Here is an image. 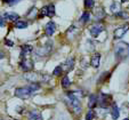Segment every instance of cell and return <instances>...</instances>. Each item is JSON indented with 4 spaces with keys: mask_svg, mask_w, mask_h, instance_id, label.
I'll list each match as a JSON object with an SVG mask.
<instances>
[{
    "mask_svg": "<svg viewBox=\"0 0 129 120\" xmlns=\"http://www.w3.org/2000/svg\"><path fill=\"white\" fill-rule=\"evenodd\" d=\"M68 105L71 108V110L76 114H80L81 112V104L80 101L78 98V95H77V92H70L68 93Z\"/></svg>",
    "mask_w": 129,
    "mask_h": 120,
    "instance_id": "cell-1",
    "label": "cell"
},
{
    "mask_svg": "<svg viewBox=\"0 0 129 120\" xmlns=\"http://www.w3.org/2000/svg\"><path fill=\"white\" fill-rule=\"evenodd\" d=\"M4 17H5L6 20L13 21V22H17L18 18H20L18 14H16V13H5V14H4Z\"/></svg>",
    "mask_w": 129,
    "mask_h": 120,
    "instance_id": "cell-13",
    "label": "cell"
},
{
    "mask_svg": "<svg viewBox=\"0 0 129 120\" xmlns=\"http://www.w3.org/2000/svg\"><path fill=\"white\" fill-rule=\"evenodd\" d=\"M20 66L24 72H30V71H32V69H33V62H32V59H30L29 57H27V58H22V62H21Z\"/></svg>",
    "mask_w": 129,
    "mask_h": 120,
    "instance_id": "cell-6",
    "label": "cell"
},
{
    "mask_svg": "<svg viewBox=\"0 0 129 120\" xmlns=\"http://www.w3.org/2000/svg\"><path fill=\"white\" fill-rule=\"evenodd\" d=\"M114 55L119 59H124L129 56V44L127 42H119L114 47Z\"/></svg>",
    "mask_w": 129,
    "mask_h": 120,
    "instance_id": "cell-2",
    "label": "cell"
},
{
    "mask_svg": "<svg viewBox=\"0 0 129 120\" xmlns=\"http://www.w3.org/2000/svg\"><path fill=\"white\" fill-rule=\"evenodd\" d=\"M89 18H90V14L88 12H85L82 14V16H81V18H80V22L81 23H87L88 21H89Z\"/></svg>",
    "mask_w": 129,
    "mask_h": 120,
    "instance_id": "cell-19",
    "label": "cell"
},
{
    "mask_svg": "<svg viewBox=\"0 0 129 120\" xmlns=\"http://www.w3.org/2000/svg\"><path fill=\"white\" fill-rule=\"evenodd\" d=\"M62 71H63V69H62V66L59 65V66H56L55 68V70H54V72H53V74L55 77H57V76H59V74L62 73Z\"/></svg>",
    "mask_w": 129,
    "mask_h": 120,
    "instance_id": "cell-27",
    "label": "cell"
},
{
    "mask_svg": "<svg viewBox=\"0 0 129 120\" xmlns=\"http://www.w3.org/2000/svg\"><path fill=\"white\" fill-rule=\"evenodd\" d=\"M104 29L105 27L102 23H95L94 25H91V27L89 29V31H90V34H91L94 38H97L98 36L104 31Z\"/></svg>",
    "mask_w": 129,
    "mask_h": 120,
    "instance_id": "cell-5",
    "label": "cell"
},
{
    "mask_svg": "<svg viewBox=\"0 0 129 120\" xmlns=\"http://www.w3.org/2000/svg\"><path fill=\"white\" fill-rule=\"evenodd\" d=\"M100 61H101V55L98 53H96L90 58V65L93 66V68H98L100 66Z\"/></svg>",
    "mask_w": 129,
    "mask_h": 120,
    "instance_id": "cell-11",
    "label": "cell"
},
{
    "mask_svg": "<svg viewBox=\"0 0 129 120\" xmlns=\"http://www.w3.org/2000/svg\"><path fill=\"white\" fill-rule=\"evenodd\" d=\"M4 18H5V17L1 16V23H0V26L1 27H4V25H5V23H4Z\"/></svg>",
    "mask_w": 129,
    "mask_h": 120,
    "instance_id": "cell-32",
    "label": "cell"
},
{
    "mask_svg": "<svg viewBox=\"0 0 129 120\" xmlns=\"http://www.w3.org/2000/svg\"><path fill=\"white\" fill-rule=\"evenodd\" d=\"M94 117H95V113H94L93 110H89L86 114V120H93Z\"/></svg>",
    "mask_w": 129,
    "mask_h": 120,
    "instance_id": "cell-26",
    "label": "cell"
},
{
    "mask_svg": "<svg viewBox=\"0 0 129 120\" xmlns=\"http://www.w3.org/2000/svg\"><path fill=\"white\" fill-rule=\"evenodd\" d=\"M111 113H112V119L117 120L118 118H119V114H120L119 113V108H118V105L115 104V103L113 104V106H112V112Z\"/></svg>",
    "mask_w": 129,
    "mask_h": 120,
    "instance_id": "cell-17",
    "label": "cell"
},
{
    "mask_svg": "<svg viewBox=\"0 0 129 120\" xmlns=\"http://www.w3.org/2000/svg\"><path fill=\"white\" fill-rule=\"evenodd\" d=\"M111 103H112V96L110 95V94L102 93L100 95V98H98V104H100V106H102V108H106V106H109Z\"/></svg>",
    "mask_w": 129,
    "mask_h": 120,
    "instance_id": "cell-4",
    "label": "cell"
},
{
    "mask_svg": "<svg viewBox=\"0 0 129 120\" xmlns=\"http://www.w3.org/2000/svg\"><path fill=\"white\" fill-rule=\"evenodd\" d=\"M24 79L27 81H32V82H37V81L40 80L38 74L34 73V72H26V73L24 74Z\"/></svg>",
    "mask_w": 129,
    "mask_h": 120,
    "instance_id": "cell-10",
    "label": "cell"
},
{
    "mask_svg": "<svg viewBox=\"0 0 129 120\" xmlns=\"http://www.w3.org/2000/svg\"><path fill=\"white\" fill-rule=\"evenodd\" d=\"M55 30H56V25H55V23L54 22L47 23L46 26H45V32H46V34L48 36V37L53 36L54 32H55Z\"/></svg>",
    "mask_w": 129,
    "mask_h": 120,
    "instance_id": "cell-9",
    "label": "cell"
},
{
    "mask_svg": "<svg viewBox=\"0 0 129 120\" xmlns=\"http://www.w3.org/2000/svg\"><path fill=\"white\" fill-rule=\"evenodd\" d=\"M21 49H22V58H27L25 56H27L30 53H32V46H30V45H23Z\"/></svg>",
    "mask_w": 129,
    "mask_h": 120,
    "instance_id": "cell-14",
    "label": "cell"
},
{
    "mask_svg": "<svg viewBox=\"0 0 129 120\" xmlns=\"http://www.w3.org/2000/svg\"><path fill=\"white\" fill-rule=\"evenodd\" d=\"M115 16L120 17V18H128L129 15L127 14L126 12H119V13H117V14H115Z\"/></svg>",
    "mask_w": 129,
    "mask_h": 120,
    "instance_id": "cell-28",
    "label": "cell"
},
{
    "mask_svg": "<svg viewBox=\"0 0 129 120\" xmlns=\"http://www.w3.org/2000/svg\"><path fill=\"white\" fill-rule=\"evenodd\" d=\"M129 29V25H124V26H120L118 27V29L114 30V33H113V37L115 38V39H121L122 37H123L124 34H126V32L128 31Z\"/></svg>",
    "mask_w": 129,
    "mask_h": 120,
    "instance_id": "cell-7",
    "label": "cell"
},
{
    "mask_svg": "<svg viewBox=\"0 0 129 120\" xmlns=\"http://www.w3.org/2000/svg\"><path fill=\"white\" fill-rule=\"evenodd\" d=\"M98 103V97L97 95H95V94H91V95L89 96V101H88V106H89L90 109L95 108L96 105H97Z\"/></svg>",
    "mask_w": 129,
    "mask_h": 120,
    "instance_id": "cell-12",
    "label": "cell"
},
{
    "mask_svg": "<svg viewBox=\"0 0 129 120\" xmlns=\"http://www.w3.org/2000/svg\"><path fill=\"white\" fill-rule=\"evenodd\" d=\"M70 83H71V81H70V79H69V77H63V79H62V86H63L64 88H68L69 86H70Z\"/></svg>",
    "mask_w": 129,
    "mask_h": 120,
    "instance_id": "cell-23",
    "label": "cell"
},
{
    "mask_svg": "<svg viewBox=\"0 0 129 120\" xmlns=\"http://www.w3.org/2000/svg\"><path fill=\"white\" fill-rule=\"evenodd\" d=\"M27 26V23L25 21H17L15 22V27L16 29H25Z\"/></svg>",
    "mask_w": 129,
    "mask_h": 120,
    "instance_id": "cell-18",
    "label": "cell"
},
{
    "mask_svg": "<svg viewBox=\"0 0 129 120\" xmlns=\"http://www.w3.org/2000/svg\"><path fill=\"white\" fill-rule=\"evenodd\" d=\"M111 10H112L114 14H117V13H119V5L118 4H112V6H111Z\"/></svg>",
    "mask_w": 129,
    "mask_h": 120,
    "instance_id": "cell-29",
    "label": "cell"
},
{
    "mask_svg": "<svg viewBox=\"0 0 129 120\" xmlns=\"http://www.w3.org/2000/svg\"><path fill=\"white\" fill-rule=\"evenodd\" d=\"M5 44H6V46H9V47L14 46V41H12L10 39H5Z\"/></svg>",
    "mask_w": 129,
    "mask_h": 120,
    "instance_id": "cell-31",
    "label": "cell"
},
{
    "mask_svg": "<svg viewBox=\"0 0 129 120\" xmlns=\"http://www.w3.org/2000/svg\"><path fill=\"white\" fill-rule=\"evenodd\" d=\"M4 3L8 4V5H15V4H17L20 0H3Z\"/></svg>",
    "mask_w": 129,
    "mask_h": 120,
    "instance_id": "cell-30",
    "label": "cell"
},
{
    "mask_svg": "<svg viewBox=\"0 0 129 120\" xmlns=\"http://www.w3.org/2000/svg\"><path fill=\"white\" fill-rule=\"evenodd\" d=\"M94 5H95V1H94V0H85V7L87 8V9L94 8Z\"/></svg>",
    "mask_w": 129,
    "mask_h": 120,
    "instance_id": "cell-22",
    "label": "cell"
},
{
    "mask_svg": "<svg viewBox=\"0 0 129 120\" xmlns=\"http://www.w3.org/2000/svg\"><path fill=\"white\" fill-rule=\"evenodd\" d=\"M104 16H105V12H104V9H103L102 7L97 8V9H96V13H95V17H96V20L101 21Z\"/></svg>",
    "mask_w": 129,
    "mask_h": 120,
    "instance_id": "cell-16",
    "label": "cell"
},
{
    "mask_svg": "<svg viewBox=\"0 0 129 120\" xmlns=\"http://www.w3.org/2000/svg\"><path fill=\"white\" fill-rule=\"evenodd\" d=\"M29 88H30V91L33 93V92H36V91H39V89H40V85L38 82H32L31 85L29 86Z\"/></svg>",
    "mask_w": 129,
    "mask_h": 120,
    "instance_id": "cell-21",
    "label": "cell"
},
{
    "mask_svg": "<svg viewBox=\"0 0 129 120\" xmlns=\"http://www.w3.org/2000/svg\"><path fill=\"white\" fill-rule=\"evenodd\" d=\"M37 12H38V10H37V8L36 7H32V9H30L29 14H27V17H29V18H33V17L37 15Z\"/></svg>",
    "mask_w": 129,
    "mask_h": 120,
    "instance_id": "cell-25",
    "label": "cell"
},
{
    "mask_svg": "<svg viewBox=\"0 0 129 120\" xmlns=\"http://www.w3.org/2000/svg\"><path fill=\"white\" fill-rule=\"evenodd\" d=\"M123 120H129V118H126V119H123Z\"/></svg>",
    "mask_w": 129,
    "mask_h": 120,
    "instance_id": "cell-34",
    "label": "cell"
},
{
    "mask_svg": "<svg viewBox=\"0 0 129 120\" xmlns=\"http://www.w3.org/2000/svg\"><path fill=\"white\" fill-rule=\"evenodd\" d=\"M32 92L30 91L29 87H20V88L15 89V96L18 98H22V100H26L30 97Z\"/></svg>",
    "mask_w": 129,
    "mask_h": 120,
    "instance_id": "cell-3",
    "label": "cell"
},
{
    "mask_svg": "<svg viewBox=\"0 0 129 120\" xmlns=\"http://www.w3.org/2000/svg\"><path fill=\"white\" fill-rule=\"evenodd\" d=\"M29 120H42L41 113L38 111H31L29 115Z\"/></svg>",
    "mask_w": 129,
    "mask_h": 120,
    "instance_id": "cell-15",
    "label": "cell"
},
{
    "mask_svg": "<svg viewBox=\"0 0 129 120\" xmlns=\"http://www.w3.org/2000/svg\"><path fill=\"white\" fill-rule=\"evenodd\" d=\"M61 66H62V69H63L64 71H66V72L71 71V70L73 69V66H74V58H72V57H71V58H68Z\"/></svg>",
    "mask_w": 129,
    "mask_h": 120,
    "instance_id": "cell-8",
    "label": "cell"
},
{
    "mask_svg": "<svg viewBox=\"0 0 129 120\" xmlns=\"http://www.w3.org/2000/svg\"><path fill=\"white\" fill-rule=\"evenodd\" d=\"M45 16H48V6H45L40 9V13H39V17H45Z\"/></svg>",
    "mask_w": 129,
    "mask_h": 120,
    "instance_id": "cell-20",
    "label": "cell"
},
{
    "mask_svg": "<svg viewBox=\"0 0 129 120\" xmlns=\"http://www.w3.org/2000/svg\"><path fill=\"white\" fill-rule=\"evenodd\" d=\"M55 15V6L51 4V5L48 6V16L49 17H53Z\"/></svg>",
    "mask_w": 129,
    "mask_h": 120,
    "instance_id": "cell-24",
    "label": "cell"
},
{
    "mask_svg": "<svg viewBox=\"0 0 129 120\" xmlns=\"http://www.w3.org/2000/svg\"><path fill=\"white\" fill-rule=\"evenodd\" d=\"M127 0H121V3H126Z\"/></svg>",
    "mask_w": 129,
    "mask_h": 120,
    "instance_id": "cell-33",
    "label": "cell"
}]
</instances>
